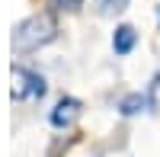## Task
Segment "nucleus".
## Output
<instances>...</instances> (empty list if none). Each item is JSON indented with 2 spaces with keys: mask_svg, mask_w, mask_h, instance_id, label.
Instances as JSON below:
<instances>
[{
  "mask_svg": "<svg viewBox=\"0 0 160 157\" xmlns=\"http://www.w3.org/2000/svg\"><path fill=\"white\" fill-rule=\"evenodd\" d=\"M157 23H160V10H157Z\"/></svg>",
  "mask_w": 160,
  "mask_h": 157,
  "instance_id": "nucleus-8",
  "label": "nucleus"
},
{
  "mask_svg": "<svg viewBox=\"0 0 160 157\" xmlns=\"http://www.w3.org/2000/svg\"><path fill=\"white\" fill-rule=\"evenodd\" d=\"M45 77L42 74H35V71H26V68H13V90H10V96L13 99H26V96H38L42 99L45 96Z\"/></svg>",
  "mask_w": 160,
  "mask_h": 157,
  "instance_id": "nucleus-2",
  "label": "nucleus"
},
{
  "mask_svg": "<svg viewBox=\"0 0 160 157\" xmlns=\"http://www.w3.org/2000/svg\"><path fill=\"white\" fill-rule=\"evenodd\" d=\"M135 45H138L135 26H118V29L112 32V51H115V55H128Z\"/></svg>",
  "mask_w": 160,
  "mask_h": 157,
  "instance_id": "nucleus-4",
  "label": "nucleus"
},
{
  "mask_svg": "<svg viewBox=\"0 0 160 157\" xmlns=\"http://www.w3.org/2000/svg\"><path fill=\"white\" fill-rule=\"evenodd\" d=\"M96 7L102 16H115V13H122L128 7V0H96Z\"/></svg>",
  "mask_w": 160,
  "mask_h": 157,
  "instance_id": "nucleus-6",
  "label": "nucleus"
},
{
  "mask_svg": "<svg viewBox=\"0 0 160 157\" xmlns=\"http://www.w3.org/2000/svg\"><path fill=\"white\" fill-rule=\"evenodd\" d=\"M141 109H151V96L148 93H128L122 103H118V112H122V115H138Z\"/></svg>",
  "mask_w": 160,
  "mask_h": 157,
  "instance_id": "nucleus-5",
  "label": "nucleus"
},
{
  "mask_svg": "<svg viewBox=\"0 0 160 157\" xmlns=\"http://www.w3.org/2000/svg\"><path fill=\"white\" fill-rule=\"evenodd\" d=\"M80 3H83V0H51V7H55V10H68V13L80 10Z\"/></svg>",
  "mask_w": 160,
  "mask_h": 157,
  "instance_id": "nucleus-7",
  "label": "nucleus"
},
{
  "mask_svg": "<svg viewBox=\"0 0 160 157\" xmlns=\"http://www.w3.org/2000/svg\"><path fill=\"white\" fill-rule=\"evenodd\" d=\"M55 35H58V26L48 16H29V19H22L16 29H13V51H16V55L38 51L48 42H55Z\"/></svg>",
  "mask_w": 160,
  "mask_h": 157,
  "instance_id": "nucleus-1",
  "label": "nucleus"
},
{
  "mask_svg": "<svg viewBox=\"0 0 160 157\" xmlns=\"http://www.w3.org/2000/svg\"><path fill=\"white\" fill-rule=\"evenodd\" d=\"M80 115V99H74V96H61L58 103H55V109H51V125L55 128H71L74 125V119Z\"/></svg>",
  "mask_w": 160,
  "mask_h": 157,
  "instance_id": "nucleus-3",
  "label": "nucleus"
}]
</instances>
